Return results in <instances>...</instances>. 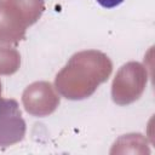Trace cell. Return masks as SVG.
<instances>
[{"instance_id": "obj_1", "label": "cell", "mask_w": 155, "mask_h": 155, "mask_svg": "<svg viewBox=\"0 0 155 155\" xmlns=\"http://www.w3.org/2000/svg\"><path fill=\"white\" fill-rule=\"evenodd\" d=\"M104 8H114L124 2V0H96Z\"/></svg>"}]
</instances>
